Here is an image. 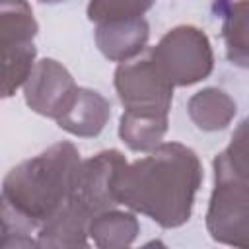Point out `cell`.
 <instances>
[{
    "label": "cell",
    "mask_w": 249,
    "mask_h": 249,
    "mask_svg": "<svg viewBox=\"0 0 249 249\" xmlns=\"http://www.w3.org/2000/svg\"><path fill=\"white\" fill-rule=\"evenodd\" d=\"M80 161L78 148L62 140L6 173L0 187V247H37L39 228L68 202Z\"/></svg>",
    "instance_id": "1"
},
{
    "label": "cell",
    "mask_w": 249,
    "mask_h": 249,
    "mask_svg": "<svg viewBox=\"0 0 249 249\" xmlns=\"http://www.w3.org/2000/svg\"><path fill=\"white\" fill-rule=\"evenodd\" d=\"M146 154L121 171L117 202L165 230L187 224L204 177L196 152L179 142H160Z\"/></svg>",
    "instance_id": "2"
},
{
    "label": "cell",
    "mask_w": 249,
    "mask_h": 249,
    "mask_svg": "<svg viewBox=\"0 0 249 249\" xmlns=\"http://www.w3.org/2000/svg\"><path fill=\"white\" fill-rule=\"evenodd\" d=\"M210 237L224 245H249V163L247 121H241L230 144L214 158V189L206 210Z\"/></svg>",
    "instance_id": "3"
},
{
    "label": "cell",
    "mask_w": 249,
    "mask_h": 249,
    "mask_svg": "<svg viewBox=\"0 0 249 249\" xmlns=\"http://www.w3.org/2000/svg\"><path fill=\"white\" fill-rule=\"evenodd\" d=\"M37 31L27 0H0V99L23 88L37 56Z\"/></svg>",
    "instance_id": "4"
},
{
    "label": "cell",
    "mask_w": 249,
    "mask_h": 249,
    "mask_svg": "<svg viewBox=\"0 0 249 249\" xmlns=\"http://www.w3.org/2000/svg\"><path fill=\"white\" fill-rule=\"evenodd\" d=\"M148 53L167 80L179 88L202 82L214 68L210 39L195 25H177L169 29Z\"/></svg>",
    "instance_id": "5"
},
{
    "label": "cell",
    "mask_w": 249,
    "mask_h": 249,
    "mask_svg": "<svg viewBox=\"0 0 249 249\" xmlns=\"http://www.w3.org/2000/svg\"><path fill=\"white\" fill-rule=\"evenodd\" d=\"M113 82L124 111L169 115L175 86L167 80L150 53L119 62Z\"/></svg>",
    "instance_id": "6"
},
{
    "label": "cell",
    "mask_w": 249,
    "mask_h": 249,
    "mask_svg": "<svg viewBox=\"0 0 249 249\" xmlns=\"http://www.w3.org/2000/svg\"><path fill=\"white\" fill-rule=\"evenodd\" d=\"M126 158L119 150H101L95 156L82 160L70 200L89 218L101 210L117 206V179L126 167Z\"/></svg>",
    "instance_id": "7"
},
{
    "label": "cell",
    "mask_w": 249,
    "mask_h": 249,
    "mask_svg": "<svg viewBox=\"0 0 249 249\" xmlns=\"http://www.w3.org/2000/svg\"><path fill=\"white\" fill-rule=\"evenodd\" d=\"M76 82L66 66L54 58L35 60L25 84L23 97L31 111L56 121L76 95Z\"/></svg>",
    "instance_id": "8"
},
{
    "label": "cell",
    "mask_w": 249,
    "mask_h": 249,
    "mask_svg": "<svg viewBox=\"0 0 249 249\" xmlns=\"http://www.w3.org/2000/svg\"><path fill=\"white\" fill-rule=\"evenodd\" d=\"M95 45L101 54L113 62H126L136 58L148 45L150 25L144 18L115 19L95 23Z\"/></svg>",
    "instance_id": "9"
},
{
    "label": "cell",
    "mask_w": 249,
    "mask_h": 249,
    "mask_svg": "<svg viewBox=\"0 0 249 249\" xmlns=\"http://www.w3.org/2000/svg\"><path fill=\"white\" fill-rule=\"evenodd\" d=\"M111 119V103L91 88L76 89V95L68 109L56 119V124L72 136L93 138Z\"/></svg>",
    "instance_id": "10"
},
{
    "label": "cell",
    "mask_w": 249,
    "mask_h": 249,
    "mask_svg": "<svg viewBox=\"0 0 249 249\" xmlns=\"http://www.w3.org/2000/svg\"><path fill=\"white\" fill-rule=\"evenodd\" d=\"M140 233L138 218L132 212L107 208L91 216L88 224V237L99 249H123L134 243Z\"/></svg>",
    "instance_id": "11"
},
{
    "label": "cell",
    "mask_w": 249,
    "mask_h": 249,
    "mask_svg": "<svg viewBox=\"0 0 249 249\" xmlns=\"http://www.w3.org/2000/svg\"><path fill=\"white\" fill-rule=\"evenodd\" d=\"M189 119L204 132L224 130L235 117L237 105L230 93L220 88H204L191 95L187 103Z\"/></svg>",
    "instance_id": "12"
},
{
    "label": "cell",
    "mask_w": 249,
    "mask_h": 249,
    "mask_svg": "<svg viewBox=\"0 0 249 249\" xmlns=\"http://www.w3.org/2000/svg\"><path fill=\"white\" fill-rule=\"evenodd\" d=\"M247 0H216L214 12L222 18V37L226 43L228 60L239 68L249 64L247 39Z\"/></svg>",
    "instance_id": "13"
},
{
    "label": "cell",
    "mask_w": 249,
    "mask_h": 249,
    "mask_svg": "<svg viewBox=\"0 0 249 249\" xmlns=\"http://www.w3.org/2000/svg\"><path fill=\"white\" fill-rule=\"evenodd\" d=\"M169 128V115L123 111L119 121V138L132 152L154 150Z\"/></svg>",
    "instance_id": "14"
},
{
    "label": "cell",
    "mask_w": 249,
    "mask_h": 249,
    "mask_svg": "<svg viewBox=\"0 0 249 249\" xmlns=\"http://www.w3.org/2000/svg\"><path fill=\"white\" fill-rule=\"evenodd\" d=\"M154 2L156 0H89L86 14L93 23L144 18Z\"/></svg>",
    "instance_id": "15"
},
{
    "label": "cell",
    "mask_w": 249,
    "mask_h": 249,
    "mask_svg": "<svg viewBox=\"0 0 249 249\" xmlns=\"http://www.w3.org/2000/svg\"><path fill=\"white\" fill-rule=\"evenodd\" d=\"M41 4H60V2H64V0H39Z\"/></svg>",
    "instance_id": "16"
},
{
    "label": "cell",
    "mask_w": 249,
    "mask_h": 249,
    "mask_svg": "<svg viewBox=\"0 0 249 249\" xmlns=\"http://www.w3.org/2000/svg\"><path fill=\"white\" fill-rule=\"evenodd\" d=\"M0 237H2V230H0Z\"/></svg>",
    "instance_id": "17"
}]
</instances>
